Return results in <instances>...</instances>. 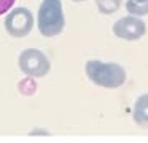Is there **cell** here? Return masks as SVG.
I'll return each mask as SVG.
<instances>
[{"label":"cell","mask_w":148,"mask_h":143,"mask_svg":"<svg viewBox=\"0 0 148 143\" xmlns=\"http://www.w3.org/2000/svg\"><path fill=\"white\" fill-rule=\"evenodd\" d=\"M3 26L11 37L21 39V37H26L27 34L32 31L34 16H32V13L24 7L13 8V10L7 15V18H5Z\"/></svg>","instance_id":"277c9868"},{"label":"cell","mask_w":148,"mask_h":143,"mask_svg":"<svg viewBox=\"0 0 148 143\" xmlns=\"http://www.w3.org/2000/svg\"><path fill=\"white\" fill-rule=\"evenodd\" d=\"M37 27L44 37H55L63 32L64 15L61 0H44L37 13Z\"/></svg>","instance_id":"7a4b0ae2"},{"label":"cell","mask_w":148,"mask_h":143,"mask_svg":"<svg viewBox=\"0 0 148 143\" xmlns=\"http://www.w3.org/2000/svg\"><path fill=\"white\" fill-rule=\"evenodd\" d=\"M15 2H16V0H0V15L7 13V11L13 7Z\"/></svg>","instance_id":"9c48e42d"},{"label":"cell","mask_w":148,"mask_h":143,"mask_svg":"<svg viewBox=\"0 0 148 143\" xmlns=\"http://www.w3.org/2000/svg\"><path fill=\"white\" fill-rule=\"evenodd\" d=\"M73 2H85V0H73Z\"/></svg>","instance_id":"30bf717a"},{"label":"cell","mask_w":148,"mask_h":143,"mask_svg":"<svg viewBox=\"0 0 148 143\" xmlns=\"http://www.w3.org/2000/svg\"><path fill=\"white\" fill-rule=\"evenodd\" d=\"M19 69L29 77H44L50 71V61L44 51L37 48H27L21 51L18 58Z\"/></svg>","instance_id":"3957f363"},{"label":"cell","mask_w":148,"mask_h":143,"mask_svg":"<svg viewBox=\"0 0 148 143\" xmlns=\"http://www.w3.org/2000/svg\"><path fill=\"white\" fill-rule=\"evenodd\" d=\"M132 116H134V121L137 122L138 125L148 127V93L140 95L135 100Z\"/></svg>","instance_id":"8992f818"},{"label":"cell","mask_w":148,"mask_h":143,"mask_svg":"<svg viewBox=\"0 0 148 143\" xmlns=\"http://www.w3.org/2000/svg\"><path fill=\"white\" fill-rule=\"evenodd\" d=\"M126 10L129 11V15L145 16L148 15V0H127Z\"/></svg>","instance_id":"52a82bcc"},{"label":"cell","mask_w":148,"mask_h":143,"mask_svg":"<svg viewBox=\"0 0 148 143\" xmlns=\"http://www.w3.org/2000/svg\"><path fill=\"white\" fill-rule=\"evenodd\" d=\"M97 8L103 15H113L121 8L122 0H95Z\"/></svg>","instance_id":"ba28073f"},{"label":"cell","mask_w":148,"mask_h":143,"mask_svg":"<svg viewBox=\"0 0 148 143\" xmlns=\"http://www.w3.org/2000/svg\"><path fill=\"white\" fill-rule=\"evenodd\" d=\"M85 74L95 85L105 88H118L126 82V69L118 63L90 60L85 63Z\"/></svg>","instance_id":"6da1fadb"},{"label":"cell","mask_w":148,"mask_h":143,"mask_svg":"<svg viewBox=\"0 0 148 143\" xmlns=\"http://www.w3.org/2000/svg\"><path fill=\"white\" fill-rule=\"evenodd\" d=\"M113 32L116 37L122 39V40H138L140 37L145 36L147 32V26L142 19H138L137 16L129 15L124 16V18L118 19L113 26Z\"/></svg>","instance_id":"5b68a950"}]
</instances>
